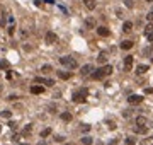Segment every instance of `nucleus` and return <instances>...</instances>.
Wrapping results in <instances>:
<instances>
[{
    "mask_svg": "<svg viewBox=\"0 0 153 145\" xmlns=\"http://www.w3.org/2000/svg\"><path fill=\"white\" fill-rule=\"evenodd\" d=\"M112 73V67L111 65H104V67H100L99 70H95V72H92V77L94 79H104V77H109Z\"/></svg>",
    "mask_w": 153,
    "mask_h": 145,
    "instance_id": "1",
    "label": "nucleus"
},
{
    "mask_svg": "<svg viewBox=\"0 0 153 145\" xmlns=\"http://www.w3.org/2000/svg\"><path fill=\"white\" fill-rule=\"evenodd\" d=\"M34 82H38V84H44V85H48V87H51V85L55 84L51 79H43V77H36V79H34Z\"/></svg>",
    "mask_w": 153,
    "mask_h": 145,
    "instance_id": "5",
    "label": "nucleus"
},
{
    "mask_svg": "<svg viewBox=\"0 0 153 145\" xmlns=\"http://www.w3.org/2000/svg\"><path fill=\"white\" fill-rule=\"evenodd\" d=\"M48 135H51V130H49V128H46V130H43V131H41V137H43V138H44V137H48Z\"/></svg>",
    "mask_w": 153,
    "mask_h": 145,
    "instance_id": "27",
    "label": "nucleus"
},
{
    "mask_svg": "<svg viewBox=\"0 0 153 145\" xmlns=\"http://www.w3.org/2000/svg\"><path fill=\"white\" fill-rule=\"evenodd\" d=\"M10 114H12V113H10L9 109H5V111H2V116H3V118H10Z\"/></svg>",
    "mask_w": 153,
    "mask_h": 145,
    "instance_id": "30",
    "label": "nucleus"
},
{
    "mask_svg": "<svg viewBox=\"0 0 153 145\" xmlns=\"http://www.w3.org/2000/svg\"><path fill=\"white\" fill-rule=\"evenodd\" d=\"M145 36L148 38V41L153 43V24H148V26L145 27Z\"/></svg>",
    "mask_w": 153,
    "mask_h": 145,
    "instance_id": "6",
    "label": "nucleus"
},
{
    "mask_svg": "<svg viewBox=\"0 0 153 145\" xmlns=\"http://www.w3.org/2000/svg\"><path fill=\"white\" fill-rule=\"evenodd\" d=\"M58 77H60V79H63V80H68V79L72 77V73H70V72H63V70H60V72H58Z\"/></svg>",
    "mask_w": 153,
    "mask_h": 145,
    "instance_id": "17",
    "label": "nucleus"
},
{
    "mask_svg": "<svg viewBox=\"0 0 153 145\" xmlns=\"http://www.w3.org/2000/svg\"><path fill=\"white\" fill-rule=\"evenodd\" d=\"M124 3H126V7H133V0H124Z\"/></svg>",
    "mask_w": 153,
    "mask_h": 145,
    "instance_id": "33",
    "label": "nucleus"
},
{
    "mask_svg": "<svg viewBox=\"0 0 153 145\" xmlns=\"http://www.w3.org/2000/svg\"><path fill=\"white\" fill-rule=\"evenodd\" d=\"M31 130H32V125H26V128L22 130V135H29V133H31Z\"/></svg>",
    "mask_w": 153,
    "mask_h": 145,
    "instance_id": "21",
    "label": "nucleus"
},
{
    "mask_svg": "<svg viewBox=\"0 0 153 145\" xmlns=\"http://www.w3.org/2000/svg\"><path fill=\"white\" fill-rule=\"evenodd\" d=\"M134 133H141V135H146V133H148V127H141V125H136V127H134Z\"/></svg>",
    "mask_w": 153,
    "mask_h": 145,
    "instance_id": "10",
    "label": "nucleus"
},
{
    "mask_svg": "<svg viewBox=\"0 0 153 145\" xmlns=\"http://www.w3.org/2000/svg\"><path fill=\"white\" fill-rule=\"evenodd\" d=\"M148 72V65H139L138 68H136V73L138 75H143V73H146Z\"/></svg>",
    "mask_w": 153,
    "mask_h": 145,
    "instance_id": "15",
    "label": "nucleus"
},
{
    "mask_svg": "<svg viewBox=\"0 0 153 145\" xmlns=\"http://www.w3.org/2000/svg\"><path fill=\"white\" fill-rule=\"evenodd\" d=\"M146 123H148V120H146L145 116H138V118H136V125H141V127H146Z\"/></svg>",
    "mask_w": 153,
    "mask_h": 145,
    "instance_id": "14",
    "label": "nucleus"
},
{
    "mask_svg": "<svg viewBox=\"0 0 153 145\" xmlns=\"http://www.w3.org/2000/svg\"><path fill=\"white\" fill-rule=\"evenodd\" d=\"M146 2H153V0H146Z\"/></svg>",
    "mask_w": 153,
    "mask_h": 145,
    "instance_id": "39",
    "label": "nucleus"
},
{
    "mask_svg": "<svg viewBox=\"0 0 153 145\" xmlns=\"http://www.w3.org/2000/svg\"><path fill=\"white\" fill-rule=\"evenodd\" d=\"M61 120L63 121H72V114L70 113H61Z\"/></svg>",
    "mask_w": 153,
    "mask_h": 145,
    "instance_id": "20",
    "label": "nucleus"
},
{
    "mask_svg": "<svg viewBox=\"0 0 153 145\" xmlns=\"http://www.w3.org/2000/svg\"><path fill=\"white\" fill-rule=\"evenodd\" d=\"M133 67V56H126L124 58V70H131Z\"/></svg>",
    "mask_w": 153,
    "mask_h": 145,
    "instance_id": "9",
    "label": "nucleus"
},
{
    "mask_svg": "<svg viewBox=\"0 0 153 145\" xmlns=\"http://www.w3.org/2000/svg\"><path fill=\"white\" fill-rule=\"evenodd\" d=\"M146 21H148V22H153V10H150V12L146 14Z\"/></svg>",
    "mask_w": 153,
    "mask_h": 145,
    "instance_id": "29",
    "label": "nucleus"
},
{
    "mask_svg": "<svg viewBox=\"0 0 153 145\" xmlns=\"http://www.w3.org/2000/svg\"><path fill=\"white\" fill-rule=\"evenodd\" d=\"M131 29H133V24H131L129 21H126V22L123 24V31H124V33H131Z\"/></svg>",
    "mask_w": 153,
    "mask_h": 145,
    "instance_id": "13",
    "label": "nucleus"
},
{
    "mask_svg": "<svg viewBox=\"0 0 153 145\" xmlns=\"http://www.w3.org/2000/svg\"><path fill=\"white\" fill-rule=\"evenodd\" d=\"M145 55H152V48H145Z\"/></svg>",
    "mask_w": 153,
    "mask_h": 145,
    "instance_id": "35",
    "label": "nucleus"
},
{
    "mask_svg": "<svg viewBox=\"0 0 153 145\" xmlns=\"http://www.w3.org/2000/svg\"><path fill=\"white\" fill-rule=\"evenodd\" d=\"M65 145H73V144H65Z\"/></svg>",
    "mask_w": 153,
    "mask_h": 145,
    "instance_id": "38",
    "label": "nucleus"
},
{
    "mask_svg": "<svg viewBox=\"0 0 153 145\" xmlns=\"http://www.w3.org/2000/svg\"><path fill=\"white\" fill-rule=\"evenodd\" d=\"M31 92H32V94H43V92H44V87H41V85H32V87H31Z\"/></svg>",
    "mask_w": 153,
    "mask_h": 145,
    "instance_id": "16",
    "label": "nucleus"
},
{
    "mask_svg": "<svg viewBox=\"0 0 153 145\" xmlns=\"http://www.w3.org/2000/svg\"><path fill=\"white\" fill-rule=\"evenodd\" d=\"M44 41L48 43V44H55L58 41V36L55 34V33H51V31H48L46 33V36H44Z\"/></svg>",
    "mask_w": 153,
    "mask_h": 145,
    "instance_id": "4",
    "label": "nucleus"
},
{
    "mask_svg": "<svg viewBox=\"0 0 153 145\" xmlns=\"http://www.w3.org/2000/svg\"><path fill=\"white\" fill-rule=\"evenodd\" d=\"M109 145H117V140H112V142H109Z\"/></svg>",
    "mask_w": 153,
    "mask_h": 145,
    "instance_id": "37",
    "label": "nucleus"
},
{
    "mask_svg": "<svg viewBox=\"0 0 153 145\" xmlns=\"http://www.w3.org/2000/svg\"><path fill=\"white\" fill-rule=\"evenodd\" d=\"M145 92H146V94H153V89L152 87H148V89H145Z\"/></svg>",
    "mask_w": 153,
    "mask_h": 145,
    "instance_id": "36",
    "label": "nucleus"
},
{
    "mask_svg": "<svg viewBox=\"0 0 153 145\" xmlns=\"http://www.w3.org/2000/svg\"><path fill=\"white\" fill-rule=\"evenodd\" d=\"M126 144H128V145H134V144H136V140H134L133 137H128V138H126Z\"/></svg>",
    "mask_w": 153,
    "mask_h": 145,
    "instance_id": "28",
    "label": "nucleus"
},
{
    "mask_svg": "<svg viewBox=\"0 0 153 145\" xmlns=\"http://www.w3.org/2000/svg\"><path fill=\"white\" fill-rule=\"evenodd\" d=\"M85 26H87V27H94V26H95V21H94V19H87V21H85Z\"/></svg>",
    "mask_w": 153,
    "mask_h": 145,
    "instance_id": "24",
    "label": "nucleus"
},
{
    "mask_svg": "<svg viewBox=\"0 0 153 145\" xmlns=\"http://www.w3.org/2000/svg\"><path fill=\"white\" fill-rule=\"evenodd\" d=\"M97 62L99 63H102V65H106V62H107V56H106V53H100L99 56H97Z\"/></svg>",
    "mask_w": 153,
    "mask_h": 145,
    "instance_id": "19",
    "label": "nucleus"
},
{
    "mask_svg": "<svg viewBox=\"0 0 153 145\" xmlns=\"http://www.w3.org/2000/svg\"><path fill=\"white\" fill-rule=\"evenodd\" d=\"M0 131H2V125H0Z\"/></svg>",
    "mask_w": 153,
    "mask_h": 145,
    "instance_id": "40",
    "label": "nucleus"
},
{
    "mask_svg": "<svg viewBox=\"0 0 153 145\" xmlns=\"http://www.w3.org/2000/svg\"><path fill=\"white\" fill-rule=\"evenodd\" d=\"M97 34L99 36H104V38H107L109 34H111V31L107 29V27H104V26H100V27H97Z\"/></svg>",
    "mask_w": 153,
    "mask_h": 145,
    "instance_id": "8",
    "label": "nucleus"
},
{
    "mask_svg": "<svg viewBox=\"0 0 153 145\" xmlns=\"http://www.w3.org/2000/svg\"><path fill=\"white\" fill-rule=\"evenodd\" d=\"M128 101H129V104H139V103L143 101V96L134 94V96H131V97H128Z\"/></svg>",
    "mask_w": 153,
    "mask_h": 145,
    "instance_id": "7",
    "label": "nucleus"
},
{
    "mask_svg": "<svg viewBox=\"0 0 153 145\" xmlns=\"http://www.w3.org/2000/svg\"><path fill=\"white\" fill-rule=\"evenodd\" d=\"M80 130H82V131H89V130H90V125H82Z\"/></svg>",
    "mask_w": 153,
    "mask_h": 145,
    "instance_id": "32",
    "label": "nucleus"
},
{
    "mask_svg": "<svg viewBox=\"0 0 153 145\" xmlns=\"http://www.w3.org/2000/svg\"><path fill=\"white\" fill-rule=\"evenodd\" d=\"M87 96H89V89H78L76 92H73V103H85L87 101Z\"/></svg>",
    "mask_w": 153,
    "mask_h": 145,
    "instance_id": "2",
    "label": "nucleus"
},
{
    "mask_svg": "<svg viewBox=\"0 0 153 145\" xmlns=\"http://www.w3.org/2000/svg\"><path fill=\"white\" fill-rule=\"evenodd\" d=\"M131 46H133V41H129V39H126V41L121 43V48H123V50H129Z\"/></svg>",
    "mask_w": 153,
    "mask_h": 145,
    "instance_id": "18",
    "label": "nucleus"
},
{
    "mask_svg": "<svg viewBox=\"0 0 153 145\" xmlns=\"http://www.w3.org/2000/svg\"><path fill=\"white\" fill-rule=\"evenodd\" d=\"M41 70H43L44 73H49L53 68H51V65H43V68H41Z\"/></svg>",
    "mask_w": 153,
    "mask_h": 145,
    "instance_id": "26",
    "label": "nucleus"
},
{
    "mask_svg": "<svg viewBox=\"0 0 153 145\" xmlns=\"http://www.w3.org/2000/svg\"><path fill=\"white\" fill-rule=\"evenodd\" d=\"M60 63H61L63 67L70 68V70L76 68V60L73 58V56H61V58H60Z\"/></svg>",
    "mask_w": 153,
    "mask_h": 145,
    "instance_id": "3",
    "label": "nucleus"
},
{
    "mask_svg": "<svg viewBox=\"0 0 153 145\" xmlns=\"http://www.w3.org/2000/svg\"><path fill=\"white\" fill-rule=\"evenodd\" d=\"M0 68H5V70H9V62H5V60H0Z\"/></svg>",
    "mask_w": 153,
    "mask_h": 145,
    "instance_id": "25",
    "label": "nucleus"
},
{
    "mask_svg": "<svg viewBox=\"0 0 153 145\" xmlns=\"http://www.w3.org/2000/svg\"><path fill=\"white\" fill-rule=\"evenodd\" d=\"M55 140H56V142H63V137H61V135H58V137H55Z\"/></svg>",
    "mask_w": 153,
    "mask_h": 145,
    "instance_id": "34",
    "label": "nucleus"
},
{
    "mask_svg": "<svg viewBox=\"0 0 153 145\" xmlns=\"http://www.w3.org/2000/svg\"><path fill=\"white\" fill-rule=\"evenodd\" d=\"M141 145H153V137H148V138H145V140L141 142Z\"/></svg>",
    "mask_w": 153,
    "mask_h": 145,
    "instance_id": "23",
    "label": "nucleus"
},
{
    "mask_svg": "<svg viewBox=\"0 0 153 145\" xmlns=\"http://www.w3.org/2000/svg\"><path fill=\"white\" fill-rule=\"evenodd\" d=\"M92 70H94L92 65H83L82 70H80V73H82V75H89V73H92Z\"/></svg>",
    "mask_w": 153,
    "mask_h": 145,
    "instance_id": "11",
    "label": "nucleus"
},
{
    "mask_svg": "<svg viewBox=\"0 0 153 145\" xmlns=\"http://www.w3.org/2000/svg\"><path fill=\"white\" fill-rule=\"evenodd\" d=\"M83 3H85V7L87 9H90V10H94L97 5V0H83Z\"/></svg>",
    "mask_w": 153,
    "mask_h": 145,
    "instance_id": "12",
    "label": "nucleus"
},
{
    "mask_svg": "<svg viewBox=\"0 0 153 145\" xmlns=\"http://www.w3.org/2000/svg\"><path fill=\"white\" fill-rule=\"evenodd\" d=\"M14 29H16V26H14V22H12V24L9 26V29H7V31H9V34H14Z\"/></svg>",
    "mask_w": 153,
    "mask_h": 145,
    "instance_id": "31",
    "label": "nucleus"
},
{
    "mask_svg": "<svg viewBox=\"0 0 153 145\" xmlns=\"http://www.w3.org/2000/svg\"><path fill=\"white\" fill-rule=\"evenodd\" d=\"M82 144L83 145H92V138H90V137H83V138H82Z\"/></svg>",
    "mask_w": 153,
    "mask_h": 145,
    "instance_id": "22",
    "label": "nucleus"
},
{
    "mask_svg": "<svg viewBox=\"0 0 153 145\" xmlns=\"http://www.w3.org/2000/svg\"><path fill=\"white\" fill-rule=\"evenodd\" d=\"M152 62H153V55H152Z\"/></svg>",
    "mask_w": 153,
    "mask_h": 145,
    "instance_id": "41",
    "label": "nucleus"
}]
</instances>
